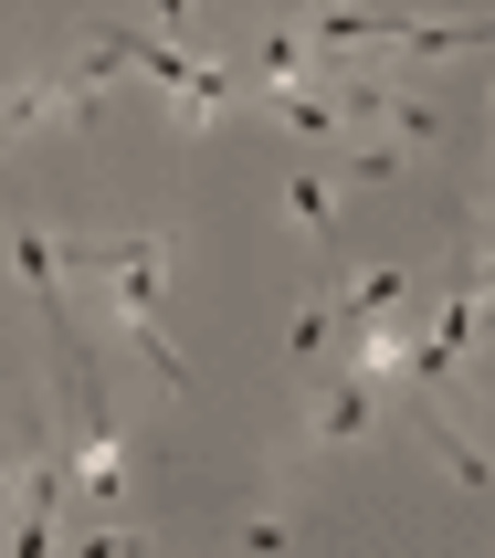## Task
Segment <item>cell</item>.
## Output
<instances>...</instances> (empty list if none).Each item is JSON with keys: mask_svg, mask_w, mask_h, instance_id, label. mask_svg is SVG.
Masks as SVG:
<instances>
[{"mask_svg": "<svg viewBox=\"0 0 495 558\" xmlns=\"http://www.w3.org/2000/svg\"><path fill=\"white\" fill-rule=\"evenodd\" d=\"M180 11H190V0H158V32H169V22H180Z\"/></svg>", "mask_w": 495, "mask_h": 558, "instance_id": "cell-7", "label": "cell"}, {"mask_svg": "<svg viewBox=\"0 0 495 558\" xmlns=\"http://www.w3.org/2000/svg\"><path fill=\"white\" fill-rule=\"evenodd\" d=\"M11 506H22V474L0 464V537H11Z\"/></svg>", "mask_w": 495, "mask_h": 558, "instance_id": "cell-5", "label": "cell"}, {"mask_svg": "<svg viewBox=\"0 0 495 558\" xmlns=\"http://www.w3.org/2000/svg\"><path fill=\"white\" fill-rule=\"evenodd\" d=\"M285 211L306 221V232H327V180H316V169H295V180H285Z\"/></svg>", "mask_w": 495, "mask_h": 558, "instance_id": "cell-4", "label": "cell"}, {"mask_svg": "<svg viewBox=\"0 0 495 558\" xmlns=\"http://www.w3.org/2000/svg\"><path fill=\"white\" fill-rule=\"evenodd\" d=\"M327 306H338V327H370V316L411 306V275H401V264H370V275H348L338 295H327Z\"/></svg>", "mask_w": 495, "mask_h": 558, "instance_id": "cell-2", "label": "cell"}, {"mask_svg": "<svg viewBox=\"0 0 495 558\" xmlns=\"http://www.w3.org/2000/svg\"><path fill=\"white\" fill-rule=\"evenodd\" d=\"M411 422L433 433V453H443V474H454V485H495V464L474 453L464 433H454V422H443V401H433V390H411Z\"/></svg>", "mask_w": 495, "mask_h": 558, "instance_id": "cell-3", "label": "cell"}, {"mask_svg": "<svg viewBox=\"0 0 495 558\" xmlns=\"http://www.w3.org/2000/svg\"><path fill=\"white\" fill-rule=\"evenodd\" d=\"M379 401H370V369H338L327 390H316V442H348V433H370Z\"/></svg>", "mask_w": 495, "mask_h": 558, "instance_id": "cell-1", "label": "cell"}, {"mask_svg": "<svg viewBox=\"0 0 495 558\" xmlns=\"http://www.w3.org/2000/svg\"><path fill=\"white\" fill-rule=\"evenodd\" d=\"M464 284H474V295H495V253H485V264H464Z\"/></svg>", "mask_w": 495, "mask_h": 558, "instance_id": "cell-6", "label": "cell"}]
</instances>
